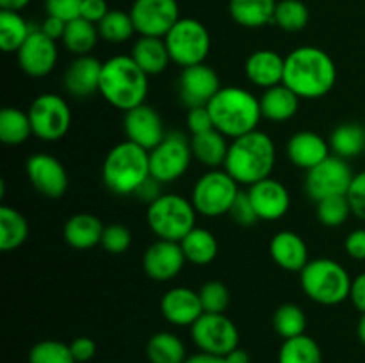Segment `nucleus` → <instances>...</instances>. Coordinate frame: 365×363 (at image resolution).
I'll use <instances>...</instances> for the list:
<instances>
[{
    "instance_id": "obj_36",
    "label": "nucleus",
    "mask_w": 365,
    "mask_h": 363,
    "mask_svg": "<svg viewBox=\"0 0 365 363\" xmlns=\"http://www.w3.org/2000/svg\"><path fill=\"white\" fill-rule=\"evenodd\" d=\"M98 38V25L84 20V18H75V20L68 21L66 23L63 43L64 46H66L68 52L75 53V56L78 57L88 56V53L96 46Z\"/></svg>"
},
{
    "instance_id": "obj_2",
    "label": "nucleus",
    "mask_w": 365,
    "mask_h": 363,
    "mask_svg": "<svg viewBox=\"0 0 365 363\" xmlns=\"http://www.w3.org/2000/svg\"><path fill=\"white\" fill-rule=\"evenodd\" d=\"M277 162V148L266 132L253 130L232 139L223 169L239 185L252 187L271 177Z\"/></svg>"
},
{
    "instance_id": "obj_24",
    "label": "nucleus",
    "mask_w": 365,
    "mask_h": 363,
    "mask_svg": "<svg viewBox=\"0 0 365 363\" xmlns=\"http://www.w3.org/2000/svg\"><path fill=\"white\" fill-rule=\"evenodd\" d=\"M330 142L312 130H302L291 135L287 142V157L299 169H312L331 155Z\"/></svg>"
},
{
    "instance_id": "obj_9",
    "label": "nucleus",
    "mask_w": 365,
    "mask_h": 363,
    "mask_svg": "<svg viewBox=\"0 0 365 363\" xmlns=\"http://www.w3.org/2000/svg\"><path fill=\"white\" fill-rule=\"evenodd\" d=\"M171 63L182 68L205 63L210 52V34L205 25L195 18H180L164 36Z\"/></svg>"
},
{
    "instance_id": "obj_21",
    "label": "nucleus",
    "mask_w": 365,
    "mask_h": 363,
    "mask_svg": "<svg viewBox=\"0 0 365 363\" xmlns=\"http://www.w3.org/2000/svg\"><path fill=\"white\" fill-rule=\"evenodd\" d=\"M160 312L170 324L178 327H191L203 315L200 294L187 287H173L160 299Z\"/></svg>"
},
{
    "instance_id": "obj_56",
    "label": "nucleus",
    "mask_w": 365,
    "mask_h": 363,
    "mask_svg": "<svg viewBox=\"0 0 365 363\" xmlns=\"http://www.w3.org/2000/svg\"><path fill=\"white\" fill-rule=\"evenodd\" d=\"M185 363H227L225 356L210 354V352H196V354L187 356Z\"/></svg>"
},
{
    "instance_id": "obj_5",
    "label": "nucleus",
    "mask_w": 365,
    "mask_h": 363,
    "mask_svg": "<svg viewBox=\"0 0 365 363\" xmlns=\"http://www.w3.org/2000/svg\"><path fill=\"white\" fill-rule=\"evenodd\" d=\"M150 177V152L130 141L118 142L103 159L102 180L118 196L134 194Z\"/></svg>"
},
{
    "instance_id": "obj_13",
    "label": "nucleus",
    "mask_w": 365,
    "mask_h": 363,
    "mask_svg": "<svg viewBox=\"0 0 365 363\" xmlns=\"http://www.w3.org/2000/svg\"><path fill=\"white\" fill-rule=\"evenodd\" d=\"M191 338L202 352L227 356L239 347V330L225 313H203L191 326Z\"/></svg>"
},
{
    "instance_id": "obj_59",
    "label": "nucleus",
    "mask_w": 365,
    "mask_h": 363,
    "mask_svg": "<svg viewBox=\"0 0 365 363\" xmlns=\"http://www.w3.org/2000/svg\"><path fill=\"white\" fill-rule=\"evenodd\" d=\"M356 333H359L360 342L365 345V313H362V317H360L359 326H356Z\"/></svg>"
},
{
    "instance_id": "obj_42",
    "label": "nucleus",
    "mask_w": 365,
    "mask_h": 363,
    "mask_svg": "<svg viewBox=\"0 0 365 363\" xmlns=\"http://www.w3.org/2000/svg\"><path fill=\"white\" fill-rule=\"evenodd\" d=\"M351 214L348 196H331L317 201V219L327 228L342 226Z\"/></svg>"
},
{
    "instance_id": "obj_16",
    "label": "nucleus",
    "mask_w": 365,
    "mask_h": 363,
    "mask_svg": "<svg viewBox=\"0 0 365 363\" xmlns=\"http://www.w3.org/2000/svg\"><path fill=\"white\" fill-rule=\"evenodd\" d=\"M32 187L48 199H59L68 189L66 167L48 153H34L25 162Z\"/></svg>"
},
{
    "instance_id": "obj_40",
    "label": "nucleus",
    "mask_w": 365,
    "mask_h": 363,
    "mask_svg": "<svg viewBox=\"0 0 365 363\" xmlns=\"http://www.w3.org/2000/svg\"><path fill=\"white\" fill-rule=\"evenodd\" d=\"M273 327L284 340L287 338L299 337L305 335L307 330V315L298 305L292 302H285V305L278 306L277 312L273 315Z\"/></svg>"
},
{
    "instance_id": "obj_29",
    "label": "nucleus",
    "mask_w": 365,
    "mask_h": 363,
    "mask_svg": "<svg viewBox=\"0 0 365 363\" xmlns=\"http://www.w3.org/2000/svg\"><path fill=\"white\" fill-rule=\"evenodd\" d=\"M227 139V135H223L216 128L203 132V134L191 135L192 159H196L200 164L210 167V169H217L220 166H225L228 146H230Z\"/></svg>"
},
{
    "instance_id": "obj_53",
    "label": "nucleus",
    "mask_w": 365,
    "mask_h": 363,
    "mask_svg": "<svg viewBox=\"0 0 365 363\" xmlns=\"http://www.w3.org/2000/svg\"><path fill=\"white\" fill-rule=\"evenodd\" d=\"M346 253L355 260H365V230H353L346 237L344 242Z\"/></svg>"
},
{
    "instance_id": "obj_20",
    "label": "nucleus",
    "mask_w": 365,
    "mask_h": 363,
    "mask_svg": "<svg viewBox=\"0 0 365 363\" xmlns=\"http://www.w3.org/2000/svg\"><path fill=\"white\" fill-rule=\"evenodd\" d=\"M248 194L257 216L262 221L282 219L291 206V194L287 187L271 177L248 187Z\"/></svg>"
},
{
    "instance_id": "obj_19",
    "label": "nucleus",
    "mask_w": 365,
    "mask_h": 363,
    "mask_svg": "<svg viewBox=\"0 0 365 363\" xmlns=\"http://www.w3.org/2000/svg\"><path fill=\"white\" fill-rule=\"evenodd\" d=\"M187 262L180 242L159 241L153 242L143 255V269L146 276L155 281H170L180 274Z\"/></svg>"
},
{
    "instance_id": "obj_37",
    "label": "nucleus",
    "mask_w": 365,
    "mask_h": 363,
    "mask_svg": "<svg viewBox=\"0 0 365 363\" xmlns=\"http://www.w3.org/2000/svg\"><path fill=\"white\" fill-rule=\"evenodd\" d=\"M31 32L32 27L20 13L0 11V48L4 52H18Z\"/></svg>"
},
{
    "instance_id": "obj_6",
    "label": "nucleus",
    "mask_w": 365,
    "mask_h": 363,
    "mask_svg": "<svg viewBox=\"0 0 365 363\" xmlns=\"http://www.w3.org/2000/svg\"><path fill=\"white\" fill-rule=\"evenodd\" d=\"M303 292L314 302L323 306H335L349 299L351 278L348 270L331 258L310 260L299 273Z\"/></svg>"
},
{
    "instance_id": "obj_41",
    "label": "nucleus",
    "mask_w": 365,
    "mask_h": 363,
    "mask_svg": "<svg viewBox=\"0 0 365 363\" xmlns=\"http://www.w3.org/2000/svg\"><path fill=\"white\" fill-rule=\"evenodd\" d=\"M309 7L302 0H280L274 9V23L285 32H299L309 25Z\"/></svg>"
},
{
    "instance_id": "obj_49",
    "label": "nucleus",
    "mask_w": 365,
    "mask_h": 363,
    "mask_svg": "<svg viewBox=\"0 0 365 363\" xmlns=\"http://www.w3.org/2000/svg\"><path fill=\"white\" fill-rule=\"evenodd\" d=\"M187 128L192 135L203 134L214 128L212 116H210L209 109L205 107H192L187 110Z\"/></svg>"
},
{
    "instance_id": "obj_58",
    "label": "nucleus",
    "mask_w": 365,
    "mask_h": 363,
    "mask_svg": "<svg viewBox=\"0 0 365 363\" xmlns=\"http://www.w3.org/2000/svg\"><path fill=\"white\" fill-rule=\"evenodd\" d=\"M29 4H31V0H0V7L4 11H16V13L25 9Z\"/></svg>"
},
{
    "instance_id": "obj_30",
    "label": "nucleus",
    "mask_w": 365,
    "mask_h": 363,
    "mask_svg": "<svg viewBox=\"0 0 365 363\" xmlns=\"http://www.w3.org/2000/svg\"><path fill=\"white\" fill-rule=\"evenodd\" d=\"M277 0H230L232 20L246 28H260L274 20Z\"/></svg>"
},
{
    "instance_id": "obj_7",
    "label": "nucleus",
    "mask_w": 365,
    "mask_h": 363,
    "mask_svg": "<svg viewBox=\"0 0 365 363\" xmlns=\"http://www.w3.org/2000/svg\"><path fill=\"white\" fill-rule=\"evenodd\" d=\"M196 216L198 212L192 206L191 199L168 192L148 205L146 223L153 235L163 241L180 242L196 226Z\"/></svg>"
},
{
    "instance_id": "obj_4",
    "label": "nucleus",
    "mask_w": 365,
    "mask_h": 363,
    "mask_svg": "<svg viewBox=\"0 0 365 363\" xmlns=\"http://www.w3.org/2000/svg\"><path fill=\"white\" fill-rule=\"evenodd\" d=\"M98 93L109 105L127 112L145 103L148 96V75L130 56H114L103 63Z\"/></svg>"
},
{
    "instance_id": "obj_31",
    "label": "nucleus",
    "mask_w": 365,
    "mask_h": 363,
    "mask_svg": "<svg viewBox=\"0 0 365 363\" xmlns=\"http://www.w3.org/2000/svg\"><path fill=\"white\" fill-rule=\"evenodd\" d=\"M182 251H184L185 260L195 265H209L214 262L217 256L220 246H217V238L212 231L205 230V228L195 226L184 238L180 241Z\"/></svg>"
},
{
    "instance_id": "obj_28",
    "label": "nucleus",
    "mask_w": 365,
    "mask_h": 363,
    "mask_svg": "<svg viewBox=\"0 0 365 363\" xmlns=\"http://www.w3.org/2000/svg\"><path fill=\"white\" fill-rule=\"evenodd\" d=\"M259 100L262 117L280 123V121H289L298 114L302 98L285 84H278L274 88L264 89Z\"/></svg>"
},
{
    "instance_id": "obj_23",
    "label": "nucleus",
    "mask_w": 365,
    "mask_h": 363,
    "mask_svg": "<svg viewBox=\"0 0 365 363\" xmlns=\"http://www.w3.org/2000/svg\"><path fill=\"white\" fill-rule=\"evenodd\" d=\"M273 262L287 273H302L309 260V248L302 235L291 230H282L273 235L269 242Z\"/></svg>"
},
{
    "instance_id": "obj_38",
    "label": "nucleus",
    "mask_w": 365,
    "mask_h": 363,
    "mask_svg": "<svg viewBox=\"0 0 365 363\" xmlns=\"http://www.w3.org/2000/svg\"><path fill=\"white\" fill-rule=\"evenodd\" d=\"M278 363H323L319 344L309 335L287 338L278 351Z\"/></svg>"
},
{
    "instance_id": "obj_52",
    "label": "nucleus",
    "mask_w": 365,
    "mask_h": 363,
    "mask_svg": "<svg viewBox=\"0 0 365 363\" xmlns=\"http://www.w3.org/2000/svg\"><path fill=\"white\" fill-rule=\"evenodd\" d=\"M160 185L163 184H160L157 178H153V177L146 178V180L139 185L138 191L134 192V196L139 199V201L146 203V205H152L155 199H159L160 196L164 194V192L160 191Z\"/></svg>"
},
{
    "instance_id": "obj_46",
    "label": "nucleus",
    "mask_w": 365,
    "mask_h": 363,
    "mask_svg": "<svg viewBox=\"0 0 365 363\" xmlns=\"http://www.w3.org/2000/svg\"><path fill=\"white\" fill-rule=\"evenodd\" d=\"M228 214H230V217L234 219V223H237L239 226L242 228H250L253 226V224H257V221H260L255 212V206H253L252 199H250L248 191L239 192Z\"/></svg>"
},
{
    "instance_id": "obj_34",
    "label": "nucleus",
    "mask_w": 365,
    "mask_h": 363,
    "mask_svg": "<svg viewBox=\"0 0 365 363\" xmlns=\"http://www.w3.org/2000/svg\"><path fill=\"white\" fill-rule=\"evenodd\" d=\"M32 134L29 112L18 107H4L0 112V141L7 146H20Z\"/></svg>"
},
{
    "instance_id": "obj_57",
    "label": "nucleus",
    "mask_w": 365,
    "mask_h": 363,
    "mask_svg": "<svg viewBox=\"0 0 365 363\" xmlns=\"http://www.w3.org/2000/svg\"><path fill=\"white\" fill-rule=\"evenodd\" d=\"M225 359H227V363H252V356H250V352L241 347H235L234 351L228 352V354L225 356Z\"/></svg>"
},
{
    "instance_id": "obj_27",
    "label": "nucleus",
    "mask_w": 365,
    "mask_h": 363,
    "mask_svg": "<svg viewBox=\"0 0 365 363\" xmlns=\"http://www.w3.org/2000/svg\"><path fill=\"white\" fill-rule=\"evenodd\" d=\"M132 59L146 75H159L170 66L171 57L164 38L141 36L132 46Z\"/></svg>"
},
{
    "instance_id": "obj_26",
    "label": "nucleus",
    "mask_w": 365,
    "mask_h": 363,
    "mask_svg": "<svg viewBox=\"0 0 365 363\" xmlns=\"http://www.w3.org/2000/svg\"><path fill=\"white\" fill-rule=\"evenodd\" d=\"M106 226L102 221L93 214H75L66 221L63 237L68 246L75 249H91L102 242Z\"/></svg>"
},
{
    "instance_id": "obj_51",
    "label": "nucleus",
    "mask_w": 365,
    "mask_h": 363,
    "mask_svg": "<svg viewBox=\"0 0 365 363\" xmlns=\"http://www.w3.org/2000/svg\"><path fill=\"white\" fill-rule=\"evenodd\" d=\"M109 7H107L106 0H84L82 2L81 9V18L91 21V23L98 25L100 21L106 18V14L109 13Z\"/></svg>"
},
{
    "instance_id": "obj_15",
    "label": "nucleus",
    "mask_w": 365,
    "mask_h": 363,
    "mask_svg": "<svg viewBox=\"0 0 365 363\" xmlns=\"http://www.w3.org/2000/svg\"><path fill=\"white\" fill-rule=\"evenodd\" d=\"M16 56L18 64L25 75L41 78L53 71L57 59H59V50H57V43L46 34H43L41 28L38 27L32 28V32L16 52Z\"/></svg>"
},
{
    "instance_id": "obj_1",
    "label": "nucleus",
    "mask_w": 365,
    "mask_h": 363,
    "mask_svg": "<svg viewBox=\"0 0 365 363\" xmlns=\"http://www.w3.org/2000/svg\"><path fill=\"white\" fill-rule=\"evenodd\" d=\"M337 82V66L330 53L317 46H298L285 57L284 82L302 100L327 96Z\"/></svg>"
},
{
    "instance_id": "obj_50",
    "label": "nucleus",
    "mask_w": 365,
    "mask_h": 363,
    "mask_svg": "<svg viewBox=\"0 0 365 363\" xmlns=\"http://www.w3.org/2000/svg\"><path fill=\"white\" fill-rule=\"evenodd\" d=\"M71 354H73L77 363H88L95 358L96 354V344L93 338L89 337H77L70 344Z\"/></svg>"
},
{
    "instance_id": "obj_55",
    "label": "nucleus",
    "mask_w": 365,
    "mask_h": 363,
    "mask_svg": "<svg viewBox=\"0 0 365 363\" xmlns=\"http://www.w3.org/2000/svg\"><path fill=\"white\" fill-rule=\"evenodd\" d=\"M66 23H68V21L61 20V18L46 16L45 21H43L41 27H39V28H41L43 34H46L50 39L57 41V39H63L64 31H66Z\"/></svg>"
},
{
    "instance_id": "obj_39",
    "label": "nucleus",
    "mask_w": 365,
    "mask_h": 363,
    "mask_svg": "<svg viewBox=\"0 0 365 363\" xmlns=\"http://www.w3.org/2000/svg\"><path fill=\"white\" fill-rule=\"evenodd\" d=\"M98 32L100 38L107 43L120 45V43L128 41L135 32L130 13H125L121 9H110L98 23Z\"/></svg>"
},
{
    "instance_id": "obj_35",
    "label": "nucleus",
    "mask_w": 365,
    "mask_h": 363,
    "mask_svg": "<svg viewBox=\"0 0 365 363\" xmlns=\"http://www.w3.org/2000/svg\"><path fill=\"white\" fill-rule=\"evenodd\" d=\"M330 149L341 159L359 157L365 149V128L360 123H342L331 132Z\"/></svg>"
},
{
    "instance_id": "obj_12",
    "label": "nucleus",
    "mask_w": 365,
    "mask_h": 363,
    "mask_svg": "<svg viewBox=\"0 0 365 363\" xmlns=\"http://www.w3.org/2000/svg\"><path fill=\"white\" fill-rule=\"evenodd\" d=\"M355 173L348 160L330 155L323 162L307 171L305 191L312 201H321L331 196H346Z\"/></svg>"
},
{
    "instance_id": "obj_43",
    "label": "nucleus",
    "mask_w": 365,
    "mask_h": 363,
    "mask_svg": "<svg viewBox=\"0 0 365 363\" xmlns=\"http://www.w3.org/2000/svg\"><path fill=\"white\" fill-rule=\"evenodd\" d=\"M29 363H77L71 354L70 344L59 340H41L32 345Z\"/></svg>"
},
{
    "instance_id": "obj_18",
    "label": "nucleus",
    "mask_w": 365,
    "mask_h": 363,
    "mask_svg": "<svg viewBox=\"0 0 365 363\" xmlns=\"http://www.w3.org/2000/svg\"><path fill=\"white\" fill-rule=\"evenodd\" d=\"M123 132L127 135V141L134 142V144L141 146L148 152L155 148L168 134V132H164L160 114L146 103L125 112Z\"/></svg>"
},
{
    "instance_id": "obj_25",
    "label": "nucleus",
    "mask_w": 365,
    "mask_h": 363,
    "mask_svg": "<svg viewBox=\"0 0 365 363\" xmlns=\"http://www.w3.org/2000/svg\"><path fill=\"white\" fill-rule=\"evenodd\" d=\"M284 70H285V57L274 50H255L250 53L245 64L246 78L253 85L262 89L274 88V85L284 82Z\"/></svg>"
},
{
    "instance_id": "obj_44",
    "label": "nucleus",
    "mask_w": 365,
    "mask_h": 363,
    "mask_svg": "<svg viewBox=\"0 0 365 363\" xmlns=\"http://www.w3.org/2000/svg\"><path fill=\"white\" fill-rule=\"evenodd\" d=\"M205 313H225L230 305V290L220 280H210L198 290Z\"/></svg>"
},
{
    "instance_id": "obj_8",
    "label": "nucleus",
    "mask_w": 365,
    "mask_h": 363,
    "mask_svg": "<svg viewBox=\"0 0 365 363\" xmlns=\"http://www.w3.org/2000/svg\"><path fill=\"white\" fill-rule=\"evenodd\" d=\"M241 192L239 184L225 169H210L195 182L191 203L203 217H221L230 212Z\"/></svg>"
},
{
    "instance_id": "obj_47",
    "label": "nucleus",
    "mask_w": 365,
    "mask_h": 363,
    "mask_svg": "<svg viewBox=\"0 0 365 363\" xmlns=\"http://www.w3.org/2000/svg\"><path fill=\"white\" fill-rule=\"evenodd\" d=\"M82 2L84 0H46V13L48 16L71 21L75 18H81Z\"/></svg>"
},
{
    "instance_id": "obj_17",
    "label": "nucleus",
    "mask_w": 365,
    "mask_h": 363,
    "mask_svg": "<svg viewBox=\"0 0 365 363\" xmlns=\"http://www.w3.org/2000/svg\"><path fill=\"white\" fill-rule=\"evenodd\" d=\"M220 89V77L209 64L202 63L182 68L178 77V96L187 109L205 107Z\"/></svg>"
},
{
    "instance_id": "obj_14",
    "label": "nucleus",
    "mask_w": 365,
    "mask_h": 363,
    "mask_svg": "<svg viewBox=\"0 0 365 363\" xmlns=\"http://www.w3.org/2000/svg\"><path fill=\"white\" fill-rule=\"evenodd\" d=\"M130 16L139 36L164 38L180 20L177 0H134Z\"/></svg>"
},
{
    "instance_id": "obj_11",
    "label": "nucleus",
    "mask_w": 365,
    "mask_h": 363,
    "mask_svg": "<svg viewBox=\"0 0 365 363\" xmlns=\"http://www.w3.org/2000/svg\"><path fill=\"white\" fill-rule=\"evenodd\" d=\"M32 134L45 142L63 139L71 127V110L66 100L56 93H43L29 107Z\"/></svg>"
},
{
    "instance_id": "obj_54",
    "label": "nucleus",
    "mask_w": 365,
    "mask_h": 363,
    "mask_svg": "<svg viewBox=\"0 0 365 363\" xmlns=\"http://www.w3.org/2000/svg\"><path fill=\"white\" fill-rule=\"evenodd\" d=\"M349 301L353 302L360 313H365V273L351 280V288H349Z\"/></svg>"
},
{
    "instance_id": "obj_48",
    "label": "nucleus",
    "mask_w": 365,
    "mask_h": 363,
    "mask_svg": "<svg viewBox=\"0 0 365 363\" xmlns=\"http://www.w3.org/2000/svg\"><path fill=\"white\" fill-rule=\"evenodd\" d=\"M346 196H348L353 214L360 219H365V171H360L353 177V182Z\"/></svg>"
},
{
    "instance_id": "obj_45",
    "label": "nucleus",
    "mask_w": 365,
    "mask_h": 363,
    "mask_svg": "<svg viewBox=\"0 0 365 363\" xmlns=\"http://www.w3.org/2000/svg\"><path fill=\"white\" fill-rule=\"evenodd\" d=\"M102 248L106 249L110 255H121V253L127 251L132 244V233L127 226L116 223L106 226L102 235Z\"/></svg>"
},
{
    "instance_id": "obj_10",
    "label": "nucleus",
    "mask_w": 365,
    "mask_h": 363,
    "mask_svg": "<svg viewBox=\"0 0 365 363\" xmlns=\"http://www.w3.org/2000/svg\"><path fill=\"white\" fill-rule=\"evenodd\" d=\"M191 160V139L182 132H168L166 137L150 149V174L160 184H171L187 173Z\"/></svg>"
},
{
    "instance_id": "obj_3",
    "label": "nucleus",
    "mask_w": 365,
    "mask_h": 363,
    "mask_svg": "<svg viewBox=\"0 0 365 363\" xmlns=\"http://www.w3.org/2000/svg\"><path fill=\"white\" fill-rule=\"evenodd\" d=\"M207 109L212 116L214 128L228 139H237L257 130L262 117L260 100L248 89L237 85L221 88L207 103Z\"/></svg>"
},
{
    "instance_id": "obj_32",
    "label": "nucleus",
    "mask_w": 365,
    "mask_h": 363,
    "mask_svg": "<svg viewBox=\"0 0 365 363\" xmlns=\"http://www.w3.org/2000/svg\"><path fill=\"white\" fill-rule=\"evenodd\" d=\"M146 358L150 363H185L187 349L180 337L170 331H159L146 344Z\"/></svg>"
},
{
    "instance_id": "obj_33",
    "label": "nucleus",
    "mask_w": 365,
    "mask_h": 363,
    "mask_svg": "<svg viewBox=\"0 0 365 363\" xmlns=\"http://www.w3.org/2000/svg\"><path fill=\"white\" fill-rule=\"evenodd\" d=\"M29 237V223L20 210L9 205L0 206V249L13 251Z\"/></svg>"
},
{
    "instance_id": "obj_22",
    "label": "nucleus",
    "mask_w": 365,
    "mask_h": 363,
    "mask_svg": "<svg viewBox=\"0 0 365 363\" xmlns=\"http://www.w3.org/2000/svg\"><path fill=\"white\" fill-rule=\"evenodd\" d=\"M102 66L96 57L78 56L68 64L64 71L63 84L64 89L73 98H89L100 91V77H102Z\"/></svg>"
}]
</instances>
